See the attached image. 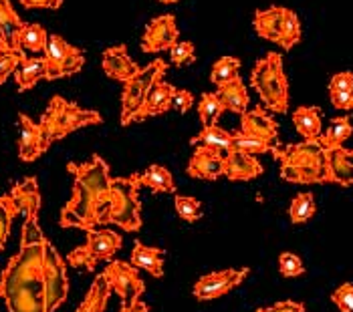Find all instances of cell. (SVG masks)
Masks as SVG:
<instances>
[{"instance_id":"cell-6","label":"cell","mask_w":353,"mask_h":312,"mask_svg":"<svg viewBox=\"0 0 353 312\" xmlns=\"http://www.w3.org/2000/svg\"><path fill=\"white\" fill-rule=\"evenodd\" d=\"M139 174L128 178H111V209L109 224L125 232L141 230V204H139Z\"/></svg>"},{"instance_id":"cell-48","label":"cell","mask_w":353,"mask_h":312,"mask_svg":"<svg viewBox=\"0 0 353 312\" xmlns=\"http://www.w3.org/2000/svg\"><path fill=\"white\" fill-rule=\"evenodd\" d=\"M21 4L25 8H49V10H57V8H61L63 0H21Z\"/></svg>"},{"instance_id":"cell-9","label":"cell","mask_w":353,"mask_h":312,"mask_svg":"<svg viewBox=\"0 0 353 312\" xmlns=\"http://www.w3.org/2000/svg\"><path fill=\"white\" fill-rule=\"evenodd\" d=\"M45 59L49 63V79L47 81L73 77L85 65V54L81 49L69 45L61 34H49Z\"/></svg>"},{"instance_id":"cell-35","label":"cell","mask_w":353,"mask_h":312,"mask_svg":"<svg viewBox=\"0 0 353 312\" xmlns=\"http://www.w3.org/2000/svg\"><path fill=\"white\" fill-rule=\"evenodd\" d=\"M17 216H21V211H19L17 202L12 200V196L10 194L0 196V252L10 236V228Z\"/></svg>"},{"instance_id":"cell-36","label":"cell","mask_w":353,"mask_h":312,"mask_svg":"<svg viewBox=\"0 0 353 312\" xmlns=\"http://www.w3.org/2000/svg\"><path fill=\"white\" fill-rule=\"evenodd\" d=\"M239 71H241V59H236V56H220L214 63L212 71H210V81L216 87H220V85L239 77Z\"/></svg>"},{"instance_id":"cell-29","label":"cell","mask_w":353,"mask_h":312,"mask_svg":"<svg viewBox=\"0 0 353 312\" xmlns=\"http://www.w3.org/2000/svg\"><path fill=\"white\" fill-rule=\"evenodd\" d=\"M232 139L234 133L232 131L222 129L218 125H210V127H202V131L192 137V145H206V147H214L218 152H230L232 149Z\"/></svg>"},{"instance_id":"cell-2","label":"cell","mask_w":353,"mask_h":312,"mask_svg":"<svg viewBox=\"0 0 353 312\" xmlns=\"http://www.w3.org/2000/svg\"><path fill=\"white\" fill-rule=\"evenodd\" d=\"M73 174V196L61 209V226L77 230H95L109 224L111 209V174L108 161L101 156L91 157L85 163H67Z\"/></svg>"},{"instance_id":"cell-28","label":"cell","mask_w":353,"mask_h":312,"mask_svg":"<svg viewBox=\"0 0 353 312\" xmlns=\"http://www.w3.org/2000/svg\"><path fill=\"white\" fill-rule=\"evenodd\" d=\"M49 43V34L47 30L37 23H25L23 28L19 30V39H17V51L19 52H45Z\"/></svg>"},{"instance_id":"cell-1","label":"cell","mask_w":353,"mask_h":312,"mask_svg":"<svg viewBox=\"0 0 353 312\" xmlns=\"http://www.w3.org/2000/svg\"><path fill=\"white\" fill-rule=\"evenodd\" d=\"M39 214L25 218L21 248L0 274V298L8 312H47L45 246Z\"/></svg>"},{"instance_id":"cell-39","label":"cell","mask_w":353,"mask_h":312,"mask_svg":"<svg viewBox=\"0 0 353 312\" xmlns=\"http://www.w3.org/2000/svg\"><path fill=\"white\" fill-rule=\"evenodd\" d=\"M176 204V214L184 220V222H196L200 220L202 216V208H200V202L196 198H188V196H176L174 200Z\"/></svg>"},{"instance_id":"cell-41","label":"cell","mask_w":353,"mask_h":312,"mask_svg":"<svg viewBox=\"0 0 353 312\" xmlns=\"http://www.w3.org/2000/svg\"><path fill=\"white\" fill-rule=\"evenodd\" d=\"M25 56H27L25 52L19 51H8L0 54V85L6 83V79L10 75H14V71L19 69V65Z\"/></svg>"},{"instance_id":"cell-38","label":"cell","mask_w":353,"mask_h":312,"mask_svg":"<svg viewBox=\"0 0 353 312\" xmlns=\"http://www.w3.org/2000/svg\"><path fill=\"white\" fill-rule=\"evenodd\" d=\"M234 133V139H232V149L236 152H245L250 156H259V154H269L272 152L274 143H269L265 139H259V137H250L245 135L243 131H232Z\"/></svg>"},{"instance_id":"cell-46","label":"cell","mask_w":353,"mask_h":312,"mask_svg":"<svg viewBox=\"0 0 353 312\" xmlns=\"http://www.w3.org/2000/svg\"><path fill=\"white\" fill-rule=\"evenodd\" d=\"M329 99L335 109L341 111H352L353 109V91H331Z\"/></svg>"},{"instance_id":"cell-42","label":"cell","mask_w":353,"mask_h":312,"mask_svg":"<svg viewBox=\"0 0 353 312\" xmlns=\"http://www.w3.org/2000/svg\"><path fill=\"white\" fill-rule=\"evenodd\" d=\"M196 56V49L190 41H178L172 49H170V61L176 65V67H182V65H188L194 61Z\"/></svg>"},{"instance_id":"cell-7","label":"cell","mask_w":353,"mask_h":312,"mask_svg":"<svg viewBox=\"0 0 353 312\" xmlns=\"http://www.w3.org/2000/svg\"><path fill=\"white\" fill-rule=\"evenodd\" d=\"M165 71H168V63H163L162 59H156L123 83V93H121V125L123 127L134 123V117L141 109L150 89L160 79H163Z\"/></svg>"},{"instance_id":"cell-34","label":"cell","mask_w":353,"mask_h":312,"mask_svg":"<svg viewBox=\"0 0 353 312\" xmlns=\"http://www.w3.org/2000/svg\"><path fill=\"white\" fill-rule=\"evenodd\" d=\"M317 211V206H315V198L311 191H301L293 198L291 206H289V218L293 224H307Z\"/></svg>"},{"instance_id":"cell-21","label":"cell","mask_w":353,"mask_h":312,"mask_svg":"<svg viewBox=\"0 0 353 312\" xmlns=\"http://www.w3.org/2000/svg\"><path fill=\"white\" fill-rule=\"evenodd\" d=\"M10 196L17 202L23 218L39 214V209H41V189H39V182H37L34 176L25 178L21 183H14L12 189H10Z\"/></svg>"},{"instance_id":"cell-32","label":"cell","mask_w":353,"mask_h":312,"mask_svg":"<svg viewBox=\"0 0 353 312\" xmlns=\"http://www.w3.org/2000/svg\"><path fill=\"white\" fill-rule=\"evenodd\" d=\"M23 21L19 17V12L12 8V4L8 0H0V34L6 39V43L17 51V39H19V30L23 28Z\"/></svg>"},{"instance_id":"cell-5","label":"cell","mask_w":353,"mask_h":312,"mask_svg":"<svg viewBox=\"0 0 353 312\" xmlns=\"http://www.w3.org/2000/svg\"><path fill=\"white\" fill-rule=\"evenodd\" d=\"M250 83L261 101L274 113H287L289 109V81L283 69V56L279 52H267L256 61L250 73Z\"/></svg>"},{"instance_id":"cell-22","label":"cell","mask_w":353,"mask_h":312,"mask_svg":"<svg viewBox=\"0 0 353 312\" xmlns=\"http://www.w3.org/2000/svg\"><path fill=\"white\" fill-rule=\"evenodd\" d=\"M49 79V63L45 56H25L14 71V81L19 91L32 89L39 81Z\"/></svg>"},{"instance_id":"cell-12","label":"cell","mask_w":353,"mask_h":312,"mask_svg":"<svg viewBox=\"0 0 353 312\" xmlns=\"http://www.w3.org/2000/svg\"><path fill=\"white\" fill-rule=\"evenodd\" d=\"M246 276H248V268H228V270L212 272V274H206L200 280H196L192 292L198 300L208 302V300L224 296L232 288L241 287Z\"/></svg>"},{"instance_id":"cell-13","label":"cell","mask_w":353,"mask_h":312,"mask_svg":"<svg viewBox=\"0 0 353 312\" xmlns=\"http://www.w3.org/2000/svg\"><path fill=\"white\" fill-rule=\"evenodd\" d=\"M180 30L176 25L174 14H162L152 19L141 37V51L143 52H162L170 51L178 43Z\"/></svg>"},{"instance_id":"cell-16","label":"cell","mask_w":353,"mask_h":312,"mask_svg":"<svg viewBox=\"0 0 353 312\" xmlns=\"http://www.w3.org/2000/svg\"><path fill=\"white\" fill-rule=\"evenodd\" d=\"M239 131H243L245 135H250V137L265 139L269 143H276V139H279V125H276V121L261 107L248 109V111H245L241 115V129Z\"/></svg>"},{"instance_id":"cell-26","label":"cell","mask_w":353,"mask_h":312,"mask_svg":"<svg viewBox=\"0 0 353 312\" xmlns=\"http://www.w3.org/2000/svg\"><path fill=\"white\" fill-rule=\"evenodd\" d=\"M109 296H111V287H109L105 274L101 272V274L95 276L89 292L85 294L83 302L75 312H105Z\"/></svg>"},{"instance_id":"cell-4","label":"cell","mask_w":353,"mask_h":312,"mask_svg":"<svg viewBox=\"0 0 353 312\" xmlns=\"http://www.w3.org/2000/svg\"><path fill=\"white\" fill-rule=\"evenodd\" d=\"M103 123V117L95 109H83L77 103H71L63 97H53L47 111L43 113L39 125L43 133V147L45 152L53 145L54 141L71 135L73 131L89 127V125H99Z\"/></svg>"},{"instance_id":"cell-43","label":"cell","mask_w":353,"mask_h":312,"mask_svg":"<svg viewBox=\"0 0 353 312\" xmlns=\"http://www.w3.org/2000/svg\"><path fill=\"white\" fill-rule=\"evenodd\" d=\"M331 300L341 312H353V282H345L337 290H333Z\"/></svg>"},{"instance_id":"cell-51","label":"cell","mask_w":353,"mask_h":312,"mask_svg":"<svg viewBox=\"0 0 353 312\" xmlns=\"http://www.w3.org/2000/svg\"><path fill=\"white\" fill-rule=\"evenodd\" d=\"M158 2H162V4H176V2H180V0H158Z\"/></svg>"},{"instance_id":"cell-50","label":"cell","mask_w":353,"mask_h":312,"mask_svg":"<svg viewBox=\"0 0 353 312\" xmlns=\"http://www.w3.org/2000/svg\"><path fill=\"white\" fill-rule=\"evenodd\" d=\"M8 51H14V49L6 43V39L0 34V54H4V52H8Z\"/></svg>"},{"instance_id":"cell-19","label":"cell","mask_w":353,"mask_h":312,"mask_svg":"<svg viewBox=\"0 0 353 312\" xmlns=\"http://www.w3.org/2000/svg\"><path fill=\"white\" fill-rule=\"evenodd\" d=\"M176 87H172L170 83H165L163 79H160L148 93L145 101L141 105V109L137 111V115L134 117V123L137 121H145L148 117H156L162 115L165 111H170V103H172V95H174Z\"/></svg>"},{"instance_id":"cell-25","label":"cell","mask_w":353,"mask_h":312,"mask_svg":"<svg viewBox=\"0 0 353 312\" xmlns=\"http://www.w3.org/2000/svg\"><path fill=\"white\" fill-rule=\"evenodd\" d=\"M132 266H136L139 270H145V272L152 274L154 278H162L163 252L160 248L145 246V244H141V242H136V244H134V252H132Z\"/></svg>"},{"instance_id":"cell-8","label":"cell","mask_w":353,"mask_h":312,"mask_svg":"<svg viewBox=\"0 0 353 312\" xmlns=\"http://www.w3.org/2000/svg\"><path fill=\"white\" fill-rule=\"evenodd\" d=\"M121 236L111 230H89L87 242L67 254V264L73 268H83L95 272L101 262H111L121 248Z\"/></svg>"},{"instance_id":"cell-49","label":"cell","mask_w":353,"mask_h":312,"mask_svg":"<svg viewBox=\"0 0 353 312\" xmlns=\"http://www.w3.org/2000/svg\"><path fill=\"white\" fill-rule=\"evenodd\" d=\"M119 312H150V309H148V304L145 302H136V304H132V306H121L119 309Z\"/></svg>"},{"instance_id":"cell-30","label":"cell","mask_w":353,"mask_h":312,"mask_svg":"<svg viewBox=\"0 0 353 312\" xmlns=\"http://www.w3.org/2000/svg\"><path fill=\"white\" fill-rule=\"evenodd\" d=\"M139 183L156 194H174L176 191V183L172 180V174L162 165H150L145 171H141Z\"/></svg>"},{"instance_id":"cell-10","label":"cell","mask_w":353,"mask_h":312,"mask_svg":"<svg viewBox=\"0 0 353 312\" xmlns=\"http://www.w3.org/2000/svg\"><path fill=\"white\" fill-rule=\"evenodd\" d=\"M103 274L108 278L111 292H115L121 298V306L136 304L139 302L141 294L145 292V284L139 278L136 266H132V262L111 260L103 270Z\"/></svg>"},{"instance_id":"cell-40","label":"cell","mask_w":353,"mask_h":312,"mask_svg":"<svg viewBox=\"0 0 353 312\" xmlns=\"http://www.w3.org/2000/svg\"><path fill=\"white\" fill-rule=\"evenodd\" d=\"M279 270L285 278H295V276H301L305 272V266H303V260H301L297 254L293 252H283L279 256Z\"/></svg>"},{"instance_id":"cell-23","label":"cell","mask_w":353,"mask_h":312,"mask_svg":"<svg viewBox=\"0 0 353 312\" xmlns=\"http://www.w3.org/2000/svg\"><path fill=\"white\" fill-rule=\"evenodd\" d=\"M283 17H285V6H271L267 10H259L254 14L256 34L279 45L283 32Z\"/></svg>"},{"instance_id":"cell-47","label":"cell","mask_w":353,"mask_h":312,"mask_svg":"<svg viewBox=\"0 0 353 312\" xmlns=\"http://www.w3.org/2000/svg\"><path fill=\"white\" fill-rule=\"evenodd\" d=\"M256 312H305V306L295 300H283V302H276L267 309H259Z\"/></svg>"},{"instance_id":"cell-27","label":"cell","mask_w":353,"mask_h":312,"mask_svg":"<svg viewBox=\"0 0 353 312\" xmlns=\"http://www.w3.org/2000/svg\"><path fill=\"white\" fill-rule=\"evenodd\" d=\"M293 123L299 131L303 139H319L323 133V123H321V111L319 107H299L293 113Z\"/></svg>"},{"instance_id":"cell-14","label":"cell","mask_w":353,"mask_h":312,"mask_svg":"<svg viewBox=\"0 0 353 312\" xmlns=\"http://www.w3.org/2000/svg\"><path fill=\"white\" fill-rule=\"evenodd\" d=\"M188 174L198 180H218L220 176H224V154L214 147L196 145V152L188 163Z\"/></svg>"},{"instance_id":"cell-33","label":"cell","mask_w":353,"mask_h":312,"mask_svg":"<svg viewBox=\"0 0 353 312\" xmlns=\"http://www.w3.org/2000/svg\"><path fill=\"white\" fill-rule=\"evenodd\" d=\"M224 111H226L224 103L220 101L216 93H202V97L198 101V117H200L202 127L216 125V121Z\"/></svg>"},{"instance_id":"cell-44","label":"cell","mask_w":353,"mask_h":312,"mask_svg":"<svg viewBox=\"0 0 353 312\" xmlns=\"http://www.w3.org/2000/svg\"><path fill=\"white\" fill-rule=\"evenodd\" d=\"M192 105H194V95H192L188 89H176L174 91L170 109L180 111V113H188V109H190Z\"/></svg>"},{"instance_id":"cell-11","label":"cell","mask_w":353,"mask_h":312,"mask_svg":"<svg viewBox=\"0 0 353 312\" xmlns=\"http://www.w3.org/2000/svg\"><path fill=\"white\" fill-rule=\"evenodd\" d=\"M45 292H47V312H54L69 294L67 262L61 258L51 242L45 246Z\"/></svg>"},{"instance_id":"cell-20","label":"cell","mask_w":353,"mask_h":312,"mask_svg":"<svg viewBox=\"0 0 353 312\" xmlns=\"http://www.w3.org/2000/svg\"><path fill=\"white\" fill-rule=\"evenodd\" d=\"M327 183L353 185V149L337 147L327 152Z\"/></svg>"},{"instance_id":"cell-37","label":"cell","mask_w":353,"mask_h":312,"mask_svg":"<svg viewBox=\"0 0 353 312\" xmlns=\"http://www.w3.org/2000/svg\"><path fill=\"white\" fill-rule=\"evenodd\" d=\"M301 41V21L297 12H293L291 8H285V17H283V32H281V47L285 51H291Z\"/></svg>"},{"instance_id":"cell-45","label":"cell","mask_w":353,"mask_h":312,"mask_svg":"<svg viewBox=\"0 0 353 312\" xmlns=\"http://www.w3.org/2000/svg\"><path fill=\"white\" fill-rule=\"evenodd\" d=\"M331 91H353V73L352 71H341L335 73L329 81V93Z\"/></svg>"},{"instance_id":"cell-15","label":"cell","mask_w":353,"mask_h":312,"mask_svg":"<svg viewBox=\"0 0 353 312\" xmlns=\"http://www.w3.org/2000/svg\"><path fill=\"white\" fill-rule=\"evenodd\" d=\"M101 67H103V73L109 79H115V81H121V83H125L128 79L134 77L137 71L141 69L136 61L128 54L125 45H115V47L105 49L103 56H101Z\"/></svg>"},{"instance_id":"cell-18","label":"cell","mask_w":353,"mask_h":312,"mask_svg":"<svg viewBox=\"0 0 353 312\" xmlns=\"http://www.w3.org/2000/svg\"><path fill=\"white\" fill-rule=\"evenodd\" d=\"M19 129H21V133H19V157L30 163L45 154L41 125L34 123L28 115L21 113L19 115Z\"/></svg>"},{"instance_id":"cell-31","label":"cell","mask_w":353,"mask_h":312,"mask_svg":"<svg viewBox=\"0 0 353 312\" xmlns=\"http://www.w3.org/2000/svg\"><path fill=\"white\" fill-rule=\"evenodd\" d=\"M353 125L350 117H335L331 119L327 131L319 137L321 145L325 147L327 152L329 149H337V147H343V143L352 137Z\"/></svg>"},{"instance_id":"cell-3","label":"cell","mask_w":353,"mask_h":312,"mask_svg":"<svg viewBox=\"0 0 353 312\" xmlns=\"http://www.w3.org/2000/svg\"><path fill=\"white\" fill-rule=\"evenodd\" d=\"M281 161V178L291 183H327V149L319 139L293 145H274L271 152Z\"/></svg>"},{"instance_id":"cell-24","label":"cell","mask_w":353,"mask_h":312,"mask_svg":"<svg viewBox=\"0 0 353 312\" xmlns=\"http://www.w3.org/2000/svg\"><path fill=\"white\" fill-rule=\"evenodd\" d=\"M216 95L220 97V101L224 103V109L232 111V113H245L248 111V103H250V97H248V91H246L243 79L236 77L224 85H220L216 91Z\"/></svg>"},{"instance_id":"cell-17","label":"cell","mask_w":353,"mask_h":312,"mask_svg":"<svg viewBox=\"0 0 353 312\" xmlns=\"http://www.w3.org/2000/svg\"><path fill=\"white\" fill-rule=\"evenodd\" d=\"M263 174L261 161L250 154L230 149L224 156V176L232 182H248Z\"/></svg>"}]
</instances>
